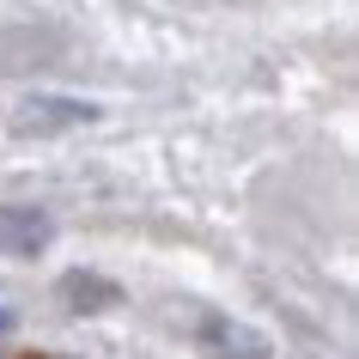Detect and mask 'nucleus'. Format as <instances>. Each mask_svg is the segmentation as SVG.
<instances>
[{
	"label": "nucleus",
	"instance_id": "nucleus-1",
	"mask_svg": "<svg viewBox=\"0 0 359 359\" xmlns=\"http://www.w3.org/2000/svg\"><path fill=\"white\" fill-rule=\"evenodd\" d=\"M183 335L201 359H274V341L256 329V323L231 317V311H213V304H195L183 317Z\"/></svg>",
	"mask_w": 359,
	"mask_h": 359
},
{
	"label": "nucleus",
	"instance_id": "nucleus-2",
	"mask_svg": "<svg viewBox=\"0 0 359 359\" xmlns=\"http://www.w3.org/2000/svg\"><path fill=\"white\" fill-rule=\"evenodd\" d=\"M86 122H97V104H86V97H67V92H37L25 97L19 110H13V134H67V128H86Z\"/></svg>",
	"mask_w": 359,
	"mask_h": 359
},
{
	"label": "nucleus",
	"instance_id": "nucleus-3",
	"mask_svg": "<svg viewBox=\"0 0 359 359\" xmlns=\"http://www.w3.org/2000/svg\"><path fill=\"white\" fill-rule=\"evenodd\" d=\"M55 244V219L43 208H0V256H43V250Z\"/></svg>",
	"mask_w": 359,
	"mask_h": 359
},
{
	"label": "nucleus",
	"instance_id": "nucleus-4",
	"mask_svg": "<svg viewBox=\"0 0 359 359\" xmlns=\"http://www.w3.org/2000/svg\"><path fill=\"white\" fill-rule=\"evenodd\" d=\"M55 292L67 299V311H104V304H122V286L104 280V274H61Z\"/></svg>",
	"mask_w": 359,
	"mask_h": 359
},
{
	"label": "nucleus",
	"instance_id": "nucleus-5",
	"mask_svg": "<svg viewBox=\"0 0 359 359\" xmlns=\"http://www.w3.org/2000/svg\"><path fill=\"white\" fill-rule=\"evenodd\" d=\"M6 329H13V311H0V335H6Z\"/></svg>",
	"mask_w": 359,
	"mask_h": 359
}]
</instances>
